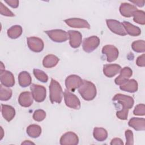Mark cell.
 Returning <instances> with one entry per match:
<instances>
[{
  "mask_svg": "<svg viewBox=\"0 0 145 145\" xmlns=\"http://www.w3.org/2000/svg\"><path fill=\"white\" fill-rule=\"evenodd\" d=\"M111 145H114V144H120V145H123V143L122 142V140L118 138H113L110 143Z\"/></svg>",
  "mask_w": 145,
  "mask_h": 145,
  "instance_id": "cell-39",
  "label": "cell"
},
{
  "mask_svg": "<svg viewBox=\"0 0 145 145\" xmlns=\"http://www.w3.org/2000/svg\"><path fill=\"white\" fill-rule=\"evenodd\" d=\"M46 117V113L42 109L35 110L33 114V118L35 121L40 122L44 120Z\"/></svg>",
  "mask_w": 145,
  "mask_h": 145,
  "instance_id": "cell-33",
  "label": "cell"
},
{
  "mask_svg": "<svg viewBox=\"0 0 145 145\" xmlns=\"http://www.w3.org/2000/svg\"><path fill=\"white\" fill-rule=\"evenodd\" d=\"M33 74L36 79L39 80L41 81V82L45 83L48 80V75L42 70L39 69H35L33 70Z\"/></svg>",
  "mask_w": 145,
  "mask_h": 145,
  "instance_id": "cell-32",
  "label": "cell"
},
{
  "mask_svg": "<svg viewBox=\"0 0 145 145\" xmlns=\"http://www.w3.org/2000/svg\"><path fill=\"white\" fill-rule=\"evenodd\" d=\"M121 70V67L117 64H107L103 66V72L104 75L112 78L119 73Z\"/></svg>",
  "mask_w": 145,
  "mask_h": 145,
  "instance_id": "cell-16",
  "label": "cell"
},
{
  "mask_svg": "<svg viewBox=\"0 0 145 145\" xmlns=\"http://www.w3.org/2000/svg\"><path fill=\"white\" fill-rule=\"evenodd\" d=\"M30 89L33 99L38 103H41L44 101L46 97V89L45 88L40 85L32 84L31 86Z\"/></svg>",
  "mask_w": 145,
  "mask_h": 145,
  "instance_id": "cell-6",
  "label": "cell"
},
{
  "mask_svg": "<svg viewBox=\"0 0 145 145\" xmlns=\"http://www.w3.org/2000/svg\"><path fill=\"white\" fill-rule=\"evenodd\" d=\"M131 2L134 3L139 7H143L144 5V1H130Z\"/></svg>",
  "mask_w": 145,
  "mask_h": 145,
  "instance_id": "cell-40",
  "label": "cell"
},
{
  "mask_svg": "<svg viewBox=\"0 0 145 145\" xmlns=\"http://www.w3.org/2000/svg\"><path fill=\"white\" fill-rule=\"evenodd\" d=\"M133 50L137 53L144 52L145 42L144 40H137L134 41L131 44Z\"/></svg>",
  "mask_w": 145,
  "mask_h": 145,
  "instance_id": "cell-31",
  "label": "cell"
},
{
  "mask_svg": "<svg viewBox=\"0 0 145 145\" xmlns=\"http://www.w3.org/2000/svg\"><path fill=\"white\" fill-rule=\"evenodd\" d=\"M45 32L52 41L57 42H65L69 38L68 33L62 29H52Z\"/></svg>",
  "mask_w": 145,
  "mask_h": 145,
  "instance_id": "cell-5",
  "label": "cell"
},
{
  "mask_svg": "<svg viewBox=\"0 0 145 145\" xmlns=\"http://www.w3.org/2000/svg\"><path fill=\"white\" fill-rule=\"evenodd\" d=\"M1 112L3 118L8 122L11 121L15 115V109L8 105H1Z\"/></svg>",
  "mask_w": 145,
  "mask_h": 145,
  "instance_id": "cell-21",
  "label": "cell"
},
{
  "mask_svg": "<svg viewBox=\"0 0 145 145\" xmlns=\"http://www.w3.org/2000/svg\"><path fill=\"white\" fill-rule=\"evenodd\" d=\"M134 21L139 24L144 25L145 24V13L142 10H137L133 13Z\"/></svg>",
  "mask_w": 145,
  "mask_h": 145,
  "instance_id": "cell-30",
  "label": "cell"
},
{
  "mask_svg": "<svg viewBox=\"0 0 145 145\" xmlns=\"http://www.w3.org/2000/svg\"><path fill=\"white\" fill-rule=\"evenodd\" d=\"M133 113L137 116H144L145 114V106L143 104H138L134 109Z\"/></svg>",
  "mask_w": 145,
  "mask_h": 145,
  "instance_id": "cell-35",
  "label": "cell"
},
{
  "mask_svg": "<svg viewBox=\"0 0 145 145\" xmlns=\"http://www.w3.org/2000/svg\"><path fill=\"white\" fill-rule=\"evenodd\" d=\"M112 100L114 101H117L122 106L121 110L117 112L116 116L119 119L122 120H127L129 110L131 109L134 105V101L133 98L127 95L117 93L113 97Z\"/></svg>",
  "mask_w": 145,
  "mask_h": 145,
  "instance_id": "cell-1",
  "label": "cell"
},
{
  "mask_svg": "<svg viewBox=\"0 0 145 145\" xmlns=\"http://www.w3.org/2000/svg\"><path fill=\"white\" fill-rule=\"evenodd\" d=\"M136 64L139 67H144L145 66V54H143L139 56L136 61Z\"/></svg>",
  "mask_w": 145,
  "mask_h": 145,
  "instance_id": "cell-37",
  "label": "cell"
},
{
  "mask_svg": "<svg viewBox=\"0 0 145 145\" xmlns=\"http://www.w3.org/2000/svg\"><path fill=\"white\" fill-rule=\"evenodd\" d=\"M63 93L59 83L56 80L52 79L49 85V98L52 103H61Z\"/></svg>",
  "mask_w": 145,
  "mask_h": 145,
  "instance_id": "cell-3",
  "label": "cell"
},
{
  "mask_svg": "<svg viewBox=\"0 0 145 145\" xmlns=\"http://www.w3.org/2000/svg\"><path fill=\"white\" fill-rule=\"evenodd\" d=\"M78 92L82 98L87 101L93 100L96 96V88L91 82L83 80L82 84L78 88Z\"/></svg>",
  "mask_w": 145,
  "mask_h": 145,
  "instance_id": "cell-2",
  "label": "cell"
},
{
  "mask_svg": "<svg viewBox=\"0 0 145 145\" xmlns=\"http://www.w3.org/2000/svg\"><path fill=\"white\" fill-rule=\"evenodd\" d=\"M100 39L97 36H92L84 39L83 42V49L87 53H91L95 50L100 44Z\"/></svg>",
  "mask_w": 145,
  "mask_h": 145,
  "instance_id": "cell-7",
  "label": "cell"
},
{
  "mask_svg": "<svg viewBox=\"0 0 145 145\" xmlns=\"http://www.w3.org/2000/svg\"><path fill=\"white\" fill-rule=\"evenodd\" d=\"M83 80L76 75H70L65 80V86L67 90L74 91L82 84Z\"/></svg>",
  "mask_w": 145,
  "mask_h": 145,
  "instance_id": "cell-9",
  "label": "cell"
},
{
  "mask_svg": "<svg viewBox=\"0 0 145 145\" xmlns=\"http://www.w3.org/2000/svg\"><path fill=\"white\" fill-rule=\"evenodd\" d=\"M23 30L20 25H15L7 30V35L11 39H17L22 33Z\"/></svg>",
  "mask_w": 145,
  "mask_h": 145,
  "instance_id": "cell-28",
  "label": "cell"
},
{
  "mask_svg": "<svg viewBox=\"0 0 145 145\" xmlns=\"http://www.w3.org/2000/svg\"><path fill=\"white\" fill-rule=\"evenodd\" d=\"M18 81L19 85L22 87L29 86L32 82V78L30 74L27 71H22L18 76Z\"/></svg>",
  "mask_w": 145,
  "mask_h": 145,
  "instance_id": "cell-25",
  "label": "cell"
},
{
  "mask_svg": "<svg viewBox=\"0 0 145 145\" xmlns=\"http://www.w3.org/2000/svg\"><path fill=\"white\" fill-rule=\"evenodd\" d=\"M125 137L126 139V145H133L134 144L133 133L131 130H127L125 131Z\"/></svg>",
  "mask_w": 145,
  "mask_h": 145,
  "instance_id": "cell-36",
  "label": "cell"
},
{
  "mask_svg": "<svg viewBox=\"0 0 145 145\" xmlns=\"http://www.w3.org/2000/svg\"><path fill=\"white\" fill-rule=\"evenodd\" d=\"M93 135L97 141L102 142L105 140L108 137L107 131L102 127H95L93 129Z\"/></svg>",
  "mask_w": 145,
  "mask_h": 145,
  "instance_id": "cell-26",
  "label": "cell"
},
{
  "mask_svg": "<svg viewBox=\"0 0 145 145\" xmlns=\"http://www.w3.org/2000/svg\"><path fill=\"white\" fill-rule=\"evenodd\" d=\"M12 96V90L9 88L0 85V100L1 101H7L9 100Z\"/></svg>",
  "mask_w": 145,
  "mask_h": 145,
  "instance_id": "cell-29",
  "label": "cell"
},
{
  "mask_svg": "<svg viewBox=\"0 0 145 145\" xmlns=\"http://www.w3.org/2000/svg\"><path fill=\"white\" fill-rule=\"evenodd\" d=\"M5 2L12 8H16L19 6V1L18 0H8Z\"/></svg>",
  "mask_w": 145,
  "mask_h": 145,
  "instance_id": "cell-38",
  "label": "cell"
},
{
  "mask_svg": "<svg viewBox=\"0 0 145 145\" xmlns=\"http://www.w3.org/2000/svg\"><path fill=\"white\" fill-rule=\"evenodd\" d=\"M28 48L33 52H40L44 49V44L43 41L36 37H30L27 39Z\"/></svg>",
  "mask_w": 145,
  "mask_h": 145,
  "instance_id": "cell-11",
  "label": "cell"
},
{
  "mask_svg": "<svg viewBox=\"0 0 145 145\" xmlns=\"http://www.w3.org/2000/svg\"><path fill=\"white\" fill-rule=\"evenodd\" d=\"M120 88L124 91L133 93L138 90V83L134 79H127L120 85Z\"/></svg>",
  "mask_w": 145,
  "mask_h": 145,
  "instance_id": "cell-17",
  "label": "cell"
},
{
  "mask_svg": "<svg viewBox=\"0 0 145 145\" xmlns=\"http://www.w3.org/2000/svg\"><path fill=\"white\" fill-rule=\"evenodd\" d=\"M34 144L35 143H33L32 142L29 141V140H25L24 142H23L22 143V144Z\"/></svg>",
  "mask_w": 145,
  "mask_h": 145,
  "instance_id": "cell-41",
  "label": "cell"
},
{
  "mask_svg": "<svg viewBox=\"0 0 145 145\" xmlns=\"http://www.w3.org/2000/svg\"><path fill=\"white\" fill-rule=\"evenodd\" d=\"M68 35L70 40V45L73 48H78L82 41V34L76 31L70 30L68 31Z\"/></svg>",
  "mask_w": 145,
  "mask_h": 145,
  "instance_id": "cell-15",
  "label": "cell"
},
{
  "mask_svg": "<svg viewBox=\"0 0 145 145\" xmlns=\"http://www.w3.org/2000/svg\"><path fill=\"white\" fill-rule=\"evenodd\" d=\"M122 24L127 34H129L131 36H137L141 33V30L138 27L134 25L129 22L124 21L122 23Z\"/></svg>",
  "mask_w": 145,
  "mask_h": 145,
  "instance_id": "cell-23",
  "label": "cell"
},
{
  "mask_svg": "<svg viewBox=\"0 0 145 145\" xmlns=\"http://www.w3.org/2000/svg\"><path fill=\"white\" fill-rule=\"evenodd\" d=\"M59 142L61 145H76L78 144L79 138L75 133L69 131L62 135Z\"/></svg>",
  "mask_w": 145,
  "mask_h": 145,
  "instance_id": "cell-12",
  "label": "cell"
},
{
  "mask_svg": "<svg viewBox=\"0 0 145 145\" xmlns=\"http://www.w3.org/2000/svg\"><path fill=\"white\" fill-rule=\"evenodd\" d=\"M59 61V58L53 55L48 54L46 56L42 61V65L45 68H52L56 66Z\"/></svg>",
  "mask_w": 145,
  "mask_h": 145,
  "instance_id": "cell-24",
  "label": "cell"
},
{
  "mask_svg": "<svg viewBox=\"0 0 145 145\" xmlns=\"http://www.w3.org/2000/svg\"><path fill=\"white\" fill-rule=\"evenodd\" d=\"M102 53L106 56V61L112 62L116 61L119 54L118 49L112 45H106L103 47Z\"/></svg>",
  "mask_w": 145,
  "mask_h": 145,
  "instance_id": "cell-10",
  "label": "cell"
},
{
  "mask_svg": "<svg viewBox=\"0 0 145 145\" xmlns=\"http://www.w3.org/2000/svg\"><path fill=\"white\" fill-rule=\"evenodd\" d=\"M27 133L31 138H37L41 133V128L38 125H30L27 128Z\"/></svg>",
  "mask_w": 145,
  "mask_h": 145,
  "instance_id": "cell-27",
  "label": "cell"
},
{
  "mask_svg": "<svg viewBox=\"0 0 145 145\" xmlns=\"http://www.w3.org/2000/svg\"><path fill=\"white\" fill-rule=\"evenodd\" d=\"M0 79L2 85L7 87H12L15 84V79L13 74L9 71L2 70L0 72Z\"/></svg>",
  "mask_w": 145,
  "mask_h": 145,
  "instance_id": "cell-14",
  "label": "cell"
},
{
  "mask_svg": "<svg viewBox=\"0 0 145 145\" xmlns=\"http://www.w3.org/2000/svg\"><path fill=\"white\" fill-rule=\"evenodd\" d=\"M65 102L67 106L74 109H79L80 108V102L78 97L70 91L66 89L63 92Z\"/></svg>",
  "mask_w": 145,
  "mask_h": 145,
  "instance_id": "cell-4",
  "label": "cell"
},
{
  "mask_svg": "<svg viewBox=\"0 0 145 145\" xmlns=\"http://www.w3.org/2000/svg\"><path fill=\"white\" fill-rule=\"evenodd\" d=\"M128 125L137 131L145 130V120L143 118L133 117L129 120Z\"/></svg>",
  "mask_w": 145,
  "mask_h": 145,
  "instance_id": "cell-22",
  "label": "cell"
},
{
  "mask_svg": "<svg viewBox=\"0 0 145 145\" xmlns=\"http://www.w3.org/2000/svg\"><path fill=\"white\" fill-rule=\"evenodd\" d=\"M65 22L69 26L72 28H90V25L88 22L84 19L80 18H70L65 19Z\"/></svg>",
  "mask_w": 145,
  "mask_h": 145,
  "instance_id": "cell-13",
  "label": "cell"
},
{
  "mask_svg": "<svg viewBox=\"0 0 145 145\" xmlns=\"http://www.w3.org/2000/svg\"><path fill=\"white\" fill-rule=\"evenodd\" d=\"M120 75L115 80V83L117 85H120L125 80L129 79L133 74L132 70L129 67H125L120 71Z\"/></svg>",
  "mask_w": 145,
  "mask_h": 145,
  "instance_id": "cell-20",
  "label": "cell"
},
{
  "mask_svg": "<svg viewBox=\"0 0 145 145\" xmlns=\"http://www.w3.org/2000/svg\"><path fill=\"white\" fill-rule=\"evenodd\" d=\"M138 9L133 5L128 3H122L120 7V12L121 14L125 17H131L133 13Z\"/></svg>",
  "mask_w": 145,
  "mask_h": 145,
  "instance_id": "cell-18",
  "label": "cell"
},
{
  "mask_svg": "<svg viewBox=\"0 0 145 145\" xmlns=\"http://www.w3.org/2000/svg\"><path fill=\"white\" fill-rule=\"evenodd\" d=\"M106 23L108 27L112 32L121 36H125L127 35L122 23L119 21L113 19H106Z\"/></svg>",
  "mask_w": 145,
  "mask_h": 145,
  "instance_id": "cell-8",
  "label": "cell"
},
{
  "mask_svg": "<svg viewBox=\"0 0 145 145\" xmlns=\"http://www.w3.org/2000/svg\"><path fill=\"white\" fill-rule=\"evenodd\" d=\"M0 12L1 15L6 16H14L15 15L14 13L6 6H5L1 2L0 3Z\"/></svg>",
  "mask_w": 145,
  "mask_h": 145,
  "instance_id": "cell-34",
  "label": "cell"
},
{
  "mask_svg": "<svg viewBox=\"0 0 145 145\" xmlns=\"http://www.w3.org/2000/svg\"><path fill=\"white\" fill-rule=\"evenodd\" d=\"M33 96L32 93L28 91L22 92L18 98L19 104L23 107H29L33 103Z\"/></svg>",
  "mask_w": 145,
  "mask_h": 145,
  "instance_id": "cell-19",
  "label": "cell"
}]
</instances>
